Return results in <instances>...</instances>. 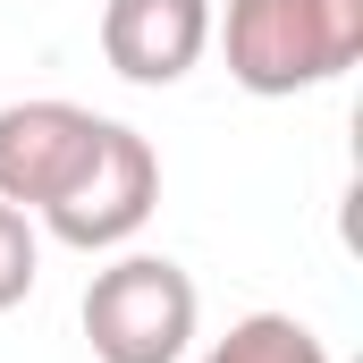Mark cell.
<instances>
[{"instance_id": "6", "label": "cell", "mask_w": 363, "mask_h": 363, "mask_svg": "<svg viewBox=\"0 0 363 363\" xmlns=\"http://www.w3.org/2000/svg\"><path fill=\"white\" fill-rule=\"evenodd\" d=\"M203 363H330V347L296 313H245V321H228V338L203 347Z\"/></svg>"}, {"instance_id": "3", "label": "cell", "mask_w": 363, "mask_h": 363, "mask_svg": "<svg viewBox=\"0 0 363 363\" xmlns=\"http://www.w3.org/2000/svg\"><path fill=\"white\" fill-rule=\"evenodd\" d=\"M152 203H161V152H152L127 118H101L85 169L60 186L34 220H43L60 245H77V254H118V245L144 237Z\"/></svg>"}, {"instance_id": "5", "label": "cell", "mask_w": 363, "mask_h": 363, "mask_svg": "<svg viewBox=\"0 0 363 363\" xmlns=\"http://www.w3.org/2000/svg\"><path fill=\"white\" fill-rule=\"evenodd\" d=\"M211 51V0H101V60L127 85H178Z\"/></svg>"}, {"instance_id": "7", "label": "cell", "mask_w": 363, "mask_h": 363, "mask_svg": "<svg viewBox=\"0 0 363 363\" xmlns=\"http://www.w3.org/2000/svg\"><path fill=\"white\" fill-rule=\"evenodd\" d=\"M34 279H43V228H34V211L0 203V313H9V304H26V296H34Z\"/></svg>"}, {"instance_id": "1", "label": "cell", "mask_w": 363, "mask_h": 363, "mask_svg": "<svg viewBox=\"0 0 363 363\" xmlns=\"http://www.w3.org/2000/svg\"><path fill=\"white\" fill-rule=\"evenodd\" d=\"M211 43L254 101H287L363 60V0H228L211 9Z\"/></svg>"}, {"instance_id": "4", "label": "cell", "mask_w": 363, "mask_h": 363, "mask_svg": "<svg viewBox=\"0 0 363 363\" xmlns=\"http://www.w3.org/2000/svg\"><path fill=\"white\" fill-rule=\"evenodd\" d=\"M93 127H101V110H85V101H60V93L9 101V110H0V203L43 211L60 186L85 169Z\"/></svg>"}, {"instance_id": "2", "label": "cell", "mask_w": 363, "mask_h": 363, "mask_svg": "<svg viewBox=\"0 0 363 363\" xmlns=\"http://www.w3.org/2000/svg\"><path fill=\"white\" fill-rule=\"evenodd\" d=\"M77 321H85L93 363H178L186 347H194L203 296H194L186 262H169V254H127V245H118V254L85 279Z\"/></svg>"}]
</instances>
